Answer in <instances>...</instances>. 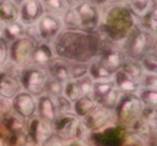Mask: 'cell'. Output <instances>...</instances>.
<instances>
[{"instance_id":"2","label":"cell","mask_w":157,"mask_h":146,"mask_svg":"<svg viewBox=\"0 0 157 146\" xmlns=\"http://www.w3.org/2000/svg\"><path fill=\"white\" fill-rule=\"evenodd\" d=\"M136 25L137 17L124 0L110 1L100 8V25L97 32L102 41L121 46Z\"/></svg>"},{"instance_id":"16","label":"cell","mask_w":157,"mask_h":146,"mask_svg":"<svg viewBox=\"0 0 157 146\" xmlns=\"http://www.w3.org/2000/svg\"><path fill=\"white\" fill-rule=\"evenodd\" d=\"M46 72L50 77L56 80L58 82L65 84L69 80H71V74H70V67L69 62L61 58H54L45 68Z\"/></svg>"},{"instance_id":"3","label":"cell","mask_w":157,"mask_h":146,"mask_svg":"<svg viewBox=\"0 0 157 146\" xmlns=\"http://www.w3.org/2000/svg\"><path fill=\"white\" fill-rule=\"evenodd\" d=\"M155 38L156 35L144 30L137 22V25L121 44V47L127 58L140 61L146 53L155 50Z\"/></svg>"},{"instance_id":"42","label":"cell","mask_w":157,"mask_h":146,"mask_svg":"<svg viewBox=\"0 0 157 146\" xmlns=\"http://www.w3.org/2000/svg\"><path fill=\"white\" fill-rule=\"evenodd\" d=\"M68 2V5H69V7H74V6L78 5L80 2H82L83 0H66Z\"/></svg>"},{"instance_id":"44","label":"cell","mask_w":157,"mask_h":146,"mask_svg":"<svg viewBox=\"0 0 157 146\" xmlns=\"http://www.w3.org/2000/svg\"><path fill=\"white\" fill-rule=\"evenodd\" d=\"M3 27H5V25L2 24V22L0 21V36H1V32H2V29H3Z\"/></svg>"},{"instance_id":"17","label":"cell","mask_w":157,"mask_h":146,"mask_svg":"<svg viewBox=\"0 0 157 146\" xmlns=\"http://www.w3.org/2000/svg\"><path fill=\"white\" fill-rule=\"evenodd\" d=\"M37 112L39 118H41L42 120L48 122V124H52L53 120L58 115L56 111V107H55L54 98L46 94H43L40 97H38Z\"/></svg>"},{"instance_id":"22","label":"cell","mask_w":157,"mask_h":146,"mask_svg":"<svg viewBox=\"0 0 157 146\" xmlns=\"http://www.w3.org/2000/svg\"><path fill=\"white\" fill-rule=\"evenodd\" d=\"M113 88H115V85L113 83V80H100V81H94L93 85V94L92 98L98 105L108 95L110 94Z\"/></svg>"},{"instance_id":"13","label":"cell","mask_w":157,"mask_h":146,"mask_svg":"<svg viewBox=\"0 0 157 146\" xmlns=\"http://www.w3.org/2000/svg\"><path fill=\"white\" fill-rule=\"evenodd\" d=\"M20 92L22 86L18 81V77L7 70L0 71V97L8 100H12Z\"/></svg>"},{"instance_id":"38","label":"cell","mask_w":157,"mask_h":146,"mask_svg":"<svg viewBox=\"0 0 157 146\" xmlns=\"http://www.w3.org/2000/svg\"><path fill=\"white\" fill-rule=\"evenodd\" d=\"M9 45L10 43L0 36V68H3L8 62L9 58Z\"/></svg>"},{"instance_id":"30","label":"cell","mask_w":157,"mask_h":146,"mask_svg":"<svg viewBox=\"0 0 157 146\" xmlns=\"http://www.w3.org/2000/svg\"><path fill=\"white\" fill-rule=\"evenodd\" d=\"M63 27L65 29H80V22L78 15L72 7H70L63 15L60 16Z\"/></svg>"},{"instance_id":"18","label":"cell","mask_w":157,"mask_h":146,"mask_svg":"<svg viewBox=\"0 0 157 146\" xmlns=\"http://www.w3.org/2000/svg\"><path fill=\"white\" fill-rule=\"evenodd\" d=\"M112 80L121 94H137L139 88L141 87L139 82L127 75L121 69L114 73Z\"/></svg>"},{"instance_id":"28","label":"cell","mask_w":157,"mask_h":146,"mask_svg":"<svg viewBox=\"0 0 157 146\" xmlns=\"http://www.w3.org/2000/svg\"><path fill=\"white\" fill-rule=\"evenodd\" d=\"M125 2L128 5L138 20L144 13H146L152 8V6L156 5V0H125Z\"/></svg>"},{"instance_id":"19","label":"cell","mask_w":157,"mask_h":146,"mask_svg":"<svg viewBox=\"0 0 157 146\" xmlns=\"http://www.w3.org/2000/svg\"><path fill=\"white\" fill-rule=\"evenodd\" d=\"M50 125L51 124L42 120L41 118H37V119L33 120L30 125L31 137L38 145H42L51 137L52 129H51Z\"/></svg>"},{"instance_id":"10","label":"cell","mask_w":157,"mask_h":146,"mask_svg":"<svg viewBox=\"0 0 157 146\" xmlns=\"http://www.w3.org/2000/svg\"><path fill=\"white\" fill-rule=\"evenodd\" d=\"M12 110L21 118H30L37 111L36 97L26 92H20L11 101Z\"/></svg>"},{"instance_id":"12","label":"cell","mask_w":157,"mask_h":146,"mask_svg":"<svg viewBox=\"0 0 157 146\" xmlns=\"http://www.w3.org/2000/svg\"><path fill=\"white\" fill-rule=\"evenodd\" d=\"M45 13L41 0H25L20 6V17L18 20L25 25H35L41 16Z\"/></svg>"},{"instance_id":"37","label":"cell","mask_w":157,"mask_h":146,"mask_svg":"<svg viewBox=\"0 0 157 146\" xmlns=\"http://www.w3.org/2000/svg\"><path fill=\"white\" fill-rule=\"evenodd\" d=\"M140 86L145 88H155L157 89V74L156 73H148L144 72L141 80L139 81Z\"/></svg>"},{"instance_id":"6","label":"cell","mask_w":157,"mask_h":146,"mask_svg":"<svg viewBox=\"0 0 157 146\" xmlns=\"http://www.w3.org/2000/svg\"><path fill=\"white\" fill-rule=\"evenodd\" d=\"M35 45V42L26 36L11 42L9 45V57L11 62L20 69L31 65V56Z\"/></svg>"},{"instance_id":"34","label":"cell","mask_w":157,"mask_h":146,"mask_svg":"<svg viewBox=\"0 0 157 146\" xmlns=\"http://www.w3.org/2000/svg\"><path fill=\"white\" fill-rule=\"evenodd\" d=\"M63 92V83L58 82V81H56V80H54V79H52V77H48L44 94H46V95H48V96L55 98V97L61 96Z\"/></svg>"},{"instance_id":"15","label":"cell","mask_w":157,"mask_h":146,"mask_svg":"<svg viewBox=\"0 0 157 146\" xmlns=\"http://www.w3.org/2000/svg\"><path fill=\"white\" fill-rule=\"evenodd\" d=\"M110 119H111V111L100 105H96L85 117H83L82 122L88 130H92L103 127Z\"/></svg>"},{"instance_id":"20","label":"cell","mask_w":157,"mask_h":146,"mask_svg":"<svg viewBox=\"0 0 157 146\" xmlns=\"http://www.w3.org/2000/svg\"><path fill=\"white\" fill-rule=\"evenodd\" d=\"M20 17V7L12 2L11 0L0 1V21L3 25L10 24L18 21Z\"/></svg>"},{"instance_id":"31","label":"cell","mask_w":157,"mask_h":146,"mask_svg":"<svg viewBox=\"0 0 157 146\" xmlns=\"http://www.w3.org/2000/svg\"><path fill=\"white\" fill-rule=\"evenodd\" d=\"M140 62H141L144 72L157 73V56H156V51L155 50H152L148 53H146V54L142 57Z\"/></svg>"},{"instance_id":"33","label":"cell","mask_w":157,"mask_h":146,"mask_svg":"<svg viewBox=\"0 0 157 146\" xmlns=\"http://www.w3.org/2000/svg\"><path fill=\"white\" fill-rule=\"evenodd\" d=\"M88 65L90 62H69L71 80H78L88 74Z\"/></svg>"},{"instance_id":"4","label":"cell","mask_w":157,"mask_h":146,"mask_svg":"<svg viewBox=\"0 0 157 146\" xmlns=\"http://www.w3.org/2000/svg\"><path fill=\"white\" fill-rule=\"evenodd\" d=\"M48 80V74L44 68L29 65L20 69L18 81L24 92L33 97H40L45 92V86Z\"/></svg>"},{"instance_id":"11","label":"cell","mask_w":157,"mask_h":146,"mask_svg":"<svg viewBox=\"0 0 157 146\" xmlns=\"http://www.w3.org/2000/svg\"><path fill=\"white\" fill-rule=\"evenodd\" d=\"M78 120L80 119L74 114H58L52 122L53 129L59 139L69 140L74 135Z\"/></svg>"},{"instance_id":"40","label":"cell","mask_w":157,"mask_h":146,"mask_svg":"<svg viewBox=\"0 0 157 146\" xmlns=\"http://www.w3.org/2000/svg\"><path fill=\"white\" fill-rule=\"evenodd\" d=\"M42 145L43 146H63V142H61V140L59 139L57 135H55V137L51 135Z\"/></svg>"},{"instance_id":"35","label":"cell","mask_w":157,"mask_h":146,"mask_svg":"<svg viewBox=\"0 0 157 146\" xmlns=\"http://www.w3.org/2000/svg\"><path fill=\"white\" fill-rule=\"evenodd\" d=\"M75 82L78 84V88H80V92H81L82 96H92L94 80L90 75L88 74L84 75V77L75 80Z\"/></svg>"},{"instance_id":"27","label":"cell","mask_w":157,"mask_h":146,"mask_svg":"<svg viewBox=\"0 0 157 146\" xmlns=\"http://www.w3.org/2000/svg\"><path fill=\"white\" fill-rule=\"evenodd\" d=\"M41 2L46 13L54 14L59 17L70 8L66 0H41Z\"/></svg>"},{"instance_id":"29","label":"cell","mask_w":157,"mask_h":146,"mask_svg":"<svg viewBox=\"0 0 157 146\" xmlns=\"http://www.w3.org/2000/svg\"><path fill=\"white\" fill-rule=\"evenodd\" d=\"M137 96L141 100L144 107H156L157 105V89L155 88L140 87L137 92Z\"/></svg>"},{"instance_id":"5","label":"cell","mask_w":157,"mask_h":146,"mask_svg":"<svg viewBox=\"0 0 157 146\" xmlns=\"http://www.w3.org/2000/svg\"><path fill=\"white\" fill-rule=\"evenodd\" d=\"M143 107L137 94H122L114 107V112L122 122L130 124L139 118Z\"/></svg>"},{"instance_id":"36","label":"cell","mask_w":157,"mask_h":146,"mask_svg":"<svg viewBox=\"0 0 157 146\" xmlns=\"http://www.w3.org/2000/svg\"><path fill=\"white\" fill-rule=\"evenodd\" d=\"M55 107H56L57 114H67L72 112V102L69 101L63 95L54 98Z\"/></svg>"},{"instance_id":"14","label":"cell","mask_w":157,"mask_h":146,"mask_svg":"<svg viewBox=\"0 0 157 146\" xmlns=\"http://www.w3.org/2000/svg\"><path fill=\"white\" fill-rule=\"evenodd\" d=\"M54 58L55 54L51 43H46L43 41L36 43L33 56H31V65L45 69L46 66Z\"/></svg>"},{"instance_id":"32","label":"cell","mask_w":157,"mask_h":146,"mask_svg":"<svg viewBox=\"0 0 157 146\" xmlns=\"http://www.w3.org/2000/svg\"><path fill=\"white\" fill-rule=\"evenodd\" d=\"M63 95L68 99V100L71 101L72 103L75 102V101L82 96L81 92H80V88H78L75 80H69V81L66 82V83L63 84Z\"/></svg>"},{"instance_id":"8","label":"cell","mask_w":157,"mask_h":146,"mask_svg":"<svg viewBox=\"0 0 157 146\" xmlns=\"http://www.w3.org/2000/svg\"><path fill=\"white\" fill-rule=\"evenodd\" d=\"M35 25L39 40L46 42V43H52L53 40L63 29L61 18L59 16L46 13V12Z\"/></svg>"},{"instance_id":"24","label":"cell","mask_w":157,"mask_h":146,"mask_svg":"<svg viewBox=\"0 0 157 146\" xmlns=\"http://www.w3.org/2000/svg\"><path fill=\"white\" fill-rule=\"evenodd\" d=\"M25 33H26V26L18 20L16 22L5 25V27L2 29V32H1V36L9 43H11L14 40L18 39L21 37H24Z\"/></svg>"},{"instance_id":"39","label":"cell","mask_w":157,"mask_h":146,"mask_svg":"<svg viewBox=\"0 0 157 146\" xmlns=\"http://www.w3.org/2000/svg\"><path fill=\"white\" fill-rule=\"evenodd\" d=\"M12 111V105L10 100L0 97V114L3 116L8 115Z\"/></svg>"},{"instance_id":"7","label":"cell","mask_w":157,"mask_h":146,"mask_svg":"<svg viewBox=\"0 0 157 146\" xmlns=\"http://www.w3.org/2000/svg\"><path fill=\"white\" fill-rule=\"evenodd\" d=\"M78 15L80 29L88 32H97L100 25V8L83 0L72 7Z\"/></svg>"},{"instance_id":"23","label":"cell","mask_w":157,"mask_h":146,"mask_svg":"<svg viewBox=\"0 0 157 146\" xmlns=\"http://www.w3.org/2000/svg\"><path fill=\"white\" fill-rule=\"evenodd\" d=\"M96 102L92 96H81L72 103V111L78 118H83L96 107Z\"/></svg>"},{"instance_id":"9","label":"cell","mask_w":157,"mask_h":146,"mask_svg":"<svg viewBox=\"0 0 157 146\" xmlns=\"http://www.w3.org/2000/svg\"><path fill=\"white\" fill-rule=\"evenodd\" d=\"M97 58L113 73L121 69L122 65L124 63L125 59L127 58L123 52L122 47L117 44L109 43L103 41L99 54Z\"/></svg>"},{"instance_id":"45","label":"cell","mask_w":157,"mask_h":146,"mask_svg":"<svg viewBox=\"0 0 157 146\" xmlns=\"http://www.w3.org/2000/svg\"><path fill=\"white\" fill-rule=\"evenodd\" d=\"M110 1H120V0H109V2Z\"/></svg>"},{"instance_id":"25","label":"cell","mask_w":157,"mask_h":146,"mask_svg":"<svg viewBox=\"0 0 157 146\" xmlns=\"http://www.w3.org/2000/svg\"><path fill=\"white\" fill-rule=\"evenodd\" d=\"M138 25L144 29V30L148 31L152 35H156V29H157V7L156 5L152 6L150 10L146 13H144L141 17L137 20Z\"/></svg>"},{"instance_id":"1","label":"cell","mask_w":157,"mask_h":146,"mask_svg":"<svg viewBox=\"0 0 157 146\" xmlns=\"http://www.w3.org/2000/svg\"><path fill=\"white\" fill-rule=\"evenodd\" d=\"M102 39L98 32L65 29L52 41L54 54L69 62H90L99 54Z\"/></svg>"},{"instance_id":"46","label":"cell","mask_w":157,"mask_h":146,"mask_svg":"<svg viewBox=\"0 0 157 146\" xmlns=\"http://www.w3.org/2000/svg\"><path fill=\"white\" fill-rule=\"evenodd\" d=\"M0 1H1V0H0Z\"/></svg>"},{"instance_id":"21","label":"cell","mask_w":157,"mask_h":146,"mask_svg":"<svg viewBox=\"0 0 157 146\" xmlns=\"http://www.w3.org/2000/svg\"><path fill=\"white\" fill-rule=\"evenodd\" d=\"M88 75L94 81H100V80H110L113 77L114 73L110 71L98 58L93 59L88 65Z\"/></svg>"},{"instance_id":"43","label":"cell","mask_w":157,"mask_h":146,"mask_svg":"<svg viewBox=\"0 0 157 146\" xmlns=\"http://www.w3.org/2000/svg\"><path fill=\"white\" fill-rule=\"evenodd\" d=\"M11 1H12V2H14V3H15V5H17L18 7H20V6L22 5L23 2H24L25 0H11Z\"/></svg>"},{"instance_id":"26","label":"cell","mask_w":157,"mask_h":146,"mask_svg":"<svg viewBox=\"0 0 157 146\" xmlns=\"http://www.w3.org/2000/svg\"><path fill=\"white\" fill-rule=\"evenodd\" d=\"M121 70L124 71L127 75H129V77H132L133 80H136L138 82L141 80L142 75L144 74V70L142 68L141 62L130 58L125 59L124 63L121 67Z\"/></svg>"},{"instance_id":"41","label":"cell","mask_w":157,"mask_h":146,"mask_svg":"<svg viewBox=\"0 0 157 146\" xmlns=\"http://www.w3.org/2000/svg\"><path fill=\"white\" fill-rule=\"evenodd\" d=\"M86 1H88L90 3H92V5L96 6V7H98V8L103 7V6L109 2V0H86Z\"/></svg>"}]
</instances>
